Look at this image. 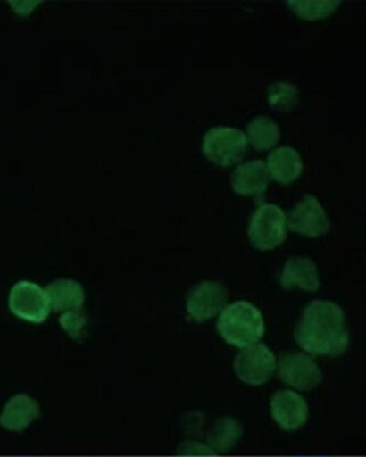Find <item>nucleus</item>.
<instances>
[{
  "label": "nucleus",
  "mask_w": 366,
  "mask_h": 457,
  "mask_svg": "<svg viewBox=\"0 0 366 457\" xmlns=\"http://www.w3.org/2000/svg\"><path fill=\"white\" fill-rule=\"evenodd\" d=\"M295 339L313 356L342 355L350 345L345 313L334 302L312 301L296 327Z\"/></svg>",
  "instance_id": "1"
},
{
  "label": "nucleus",
  "mask_w": 366,
  "mask_h": 457,
  "mask_svg": "<svg viewBox=\"0 0 366 457\" xmlns=\"http://www.w3.org/2000/svg\"><path fill=\"white\" fill-rule=\"evenodd\" d=\"M217 326L222 338L239 348L256 344L265 331L262 312L247 301H238L223 309Z\"/></svg>",
  "instance_id": "2"
},
{
  "label": "nucleus",
  "mask_w": 366,
  "mask_h": 457,
  "mask_svg": "<svg viewBox=\"0 0 366 457\" xmlns=\"http://www.w3.org/2000/svg\"><path fill=\"white\" fill-rule=\"evenodd\" d=\"M254 247L261 250L277 248L287 238V215L274 204H262L253 214L248 228Z\"/></svg>",
  "instance_id": "3"
},
{
  "label": "nucleus",
  "mask_w": 366,
  "mask_h": 457,
  "mask_svg": "<svg viewBox=\"0 0 366 457\" xmlns=\"http://www.w3.org/2000/svg\"><path fill=\"white\" fill-rule=\"evenodd\" d=\"M248 140L241 130L218 127L211 129L204 137V153L209 161L219 166L238 162L246 153Z\"/></svg>",
  "instance_id": "4"
},
{
  "label": "nucleus",
  "mask_w": 366,
  "mask_h": 457,
  "mask_svg": "<svg viewBox=\"0 0 366 457\" xmlns=\"http://www.w3.org/2000/svg\"><path fill=\"white\" fill-rule=\"evenodd\" d=\"M234 368L241 381L251 386H262L273 377L277 359L264 344H253L237 355Z\"/></svg>",
  "instance_id": "5"
},
{
  "label": "nucleus",
  "mask_w": 366,
  "mask_h": 457,
  "mask_svg": "<svg viewBox=\"0 0 366 457\" xmlns=\"http://www.w3.org/2000/svg\"><path fill=\"white\" fill-rule=\"evenodd\" d=\"M8 305L14 316L31 323L45 322L51 312L46 290L29 281H21L12 287Z\"/></svg>",
  "instance_id": "6"
},
{
  "label": "nucleus",
  "mask_w": 366,
  "mask_h": 457,
  "mask_svg": "<svg viewBox=\"0 0 366 457\" xmlns=\"http://www.w3.org/2000/svg\"><path fill=\"white\" fill-rule=\"evenodd\" d=\"M279 375L283 382L299 391L316 389L322 381L321 370L312 356L304 353H288L279 361Z\"/></svg>",
  "instance_id": "7"
},
{
  "label": "nucleus",
  "mask_w": 366,
  "mask_h": 457,
  "mask_svg": "<svg viewBox=\"0 0 366 457\" xmlns=\"http://www.w3.org/2000/svg\"><path fill=\"white\" fill-rule=\"evenodd\" d=\"M288 227L300 235L317 238L329 231L330 222L317 198L307 195L292 211L288 219Z\"/></svg>",
  "instance_id": "8"
},
{
  "label": "nucleus",
  "mask_w": 366,
  "mask_h": 457,
  "mask_svg": "<svg viewBox=\"0 0 366 457\" xmlns=\"http://www.w3.org/2000/svg\"><path fill=\"white\" fill-rule=\"evenodd\" d=\"M228 300L226 287L219 282H202L191 292L187 302L189 316L202 322L217 316Z\"/></svg>",
  "instance_id": "9"
},
{
  "label": "nucleus",
  "mask_w": 366,
  "mask_h": 457,
  "mask_svg": "<svg viewBox=\"0 0 366 457\" xmlns=\"http://www.w3.org/2000/svg\"><path fill=\"white\" fill-rule=\"evenodd\" d=\"M272 416L284 430H296L308 420V404L303 396L291 390L277 392L270 401Z\"/></svg>",
  "instance_id": "10"
},
{
  "label": "nucleus",
  "mask_w": 366,
  "mask_h": 457,
  "mask_svg": "<svg viewBox=\"0 0 366 457\" xmlns=\"http://www.w3.org/2000/svg\"><path fill=\"white\" fill-rule=\"evenodd\" d=\"M41 415L40 404L28 395H16L8 401L0 415V426L21 433Z\"/></svg>",
  "instance_id": "11"
},
{
  "label": "nucleus",
  "mask_w": 366,
  "mask_h": 457,
  "mask_svg": "<svg viewBox=\"0 0 366 457\" xmlns=\"http://www.w3.org/2000/svg\"><path fill=\"white\" fill-rule=\"evenodd\" d=\"M281 286L286 290L299 287L301 290L316 292L320 288L317 266L305 257H295L287 262L281 275Z\"/></svg>",
  "instance_id": "12"
},
{
  "label": "nucleus",
  "mask_w": 366,
  "mask_h": 457,
  "mask_svg": "<svg viewBox=\"0 0 366 457\" xmlns=\"http://www.w3.org/2000/svg\"><path fill=\"white\" fill-rule=\"evenodd\" d=\"M231 184L240 195L260 196L269 185V171L262 161L243 163L231 175Z\"/></svg>",
  "instance_id": "13"
},
{
  "label": "nucleus",
  "mask_w": 366,
  "mask_h": 457,
  "mask_svg": "<svg viewBox=\"0 0 366 457\" xmlns=\"http://www.w3.org/2000/svg\"><path fill=\"white\" fill-rule=\"evenodd\" d=\"M47 300L54 312H69L81 309L85 301L83 287L72 279L62 278L54 281L46 288Z\"/></svg>",
  "instance_id": "14"
},
{
  "label": "nucleus",
  "mask_w": 366,
  "mask_h": 457,
  "mask_svg": "<svg viewBox=\"0 0 366 457\" xmlns=\"http://www.w3.org/2000/svg\"><path fill=\"white\" fill-rule=\"evenodd\" d=\"M267 162L270 175L282 184L292 183L298 179L304 170L303 159L290 146H281L272 151Z\"/></svg>",
  "instance_id": "15"
},
{
  "label": "nucleus",
  "mask_w": 366,
  "mask_h": 457,
  "mask_svg": "<svg viewBox=\"0 0 366 457\" xmlns=\"http://www.w3.org/2000/svg\"><path fill=\"white\" fill-rule=\"evenodd\" d=\"M244 429L238 420L234 418H220L211 429L208 437L209 446L218 454H226L237 445Z\"/></svg>",
  "instance_id": "16"
},
{
  "label": "nucleus",
  "mask_w": 366,
  "mask_h": 457,
  "mask_svg": "<svg viewBox=\"0 0 366 457\" xmlns=\"http://www.w3.org/2000/svg\"><path fill=\"white\" fill-rule=\"evenodd\" d=\"M248 136L254 148L267 150L278 144L281 133L278 124L269 116L261 115L248 125Z\"/></svg>",
  "instance_id": "17"
},
{
  "label": "nucleus",
  "mask_w": 366,
  "mask_h": 457,
  "mask_svg": "<svg viewBox=\"0 0 366 457\" xmlns=\"http://www.w3.org/2000/svg\"><path fill=\"white\" fill-rule=\"evenodd\" d=\"M287 5L292 7L296 15L303 17L305 20H320L329 16L330 12L336 10V7L340 5L339 0H290Z\"/></svg>",
  "instance_id": "18"
},
{
  "label": "nucleus",
  "mask_w": 366,
  "mask_h": 457,
  "mask_svg": "<svg viewBox=\"0 0 366 457\" xmlns=\"http://www.w3.org/2000/svg\"><path fill=\"white\" fill-rule=\"evenodd\" d=\"M269 103L274 110L290 111L298 104L299 92L295 85L284 83V81H277L270 86Z\"/></svg>",
  "instance_id": "19"
},
{
  "label": "nucleus",
  "mask_w": 366,
  "mask_h": 457,
  "mask_svg": "<svg viewBox=\"0 0 366 457\" xmlns=\"http://www.w3.org/2000/svg\"><path fill=\"white\" fill-rule=\"evenodd\" d=\"M60 326L72 339L81 340L87 333V317L81 309L64 312L59 318Z\"/></svg>",
  "instance_id": "20"
},
{
  "label": "nucleus",
  "mask_w": 366,
  "mask_h": 457,
  "mask_svg": "<svg viewBox=\"0 0 366 457\" xmlns=\"http://www.w3.org/2000/svg\"><path fill=\"white\" fill-rule=\"evenodd\" d=\"M178 453L179 455L184 456H215V453L212 448L205 444L195 441H188L180 444L179 446Z\"/></svg>",
  "instance_id": "21"
},
{
  "label": "nucleus",
  "mask_w": 366,
  "mask_h": 457,
  "mask_svg": "<svg viewBox=\"0 0 366 457\" xmlns=\"http://www.w3.org/2000/svg\"><path fill=\"white\" fill-rule=\"evenodd\" d=\"M41 2H10L14 11L21 15H28Z\"/></svg>",
  "instance_id": "22"
}]
</instances>
